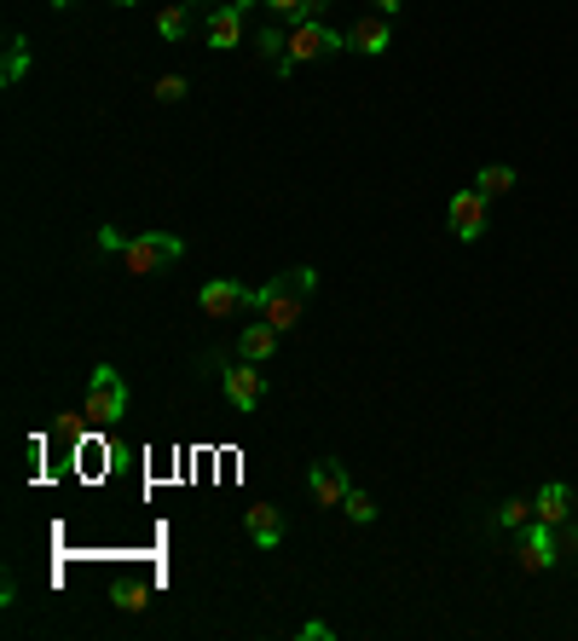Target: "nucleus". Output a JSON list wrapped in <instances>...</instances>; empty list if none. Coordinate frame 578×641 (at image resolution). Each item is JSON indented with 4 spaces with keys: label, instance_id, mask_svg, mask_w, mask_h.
Returning <instances> with one entry per match:
<instances>
[{
    "label": "nucleus",
    "instance_id": "1",
    "mask_svg": "<svg viewBox=\"0 0 578 641\" xmlns=\"http://www.w3.org/2000/svg\"><path fill=\"white\" fill-rule=\"evenodd\" d=\"M313 295H318V272L313 266H290L279 277H266L261 290H249V313L266 318L284 336V329H295L301 318H307V301Z\"/></svg>",
    "mask_w": 578,
    "mask_h": 641
},
{
    "label": "nucleus",
    "instance_id": "2",
    "mask_svg": "<svg viewBox=\"0 0 578 641\" xmlns=\"http://www.w3.org/2000/svg\"><path fill=\"white\" fill-rule=\"evenodd\" d=\"M82 417H87L93 428H111V422L128 417V381H122V370H116V365H98V370H93Z\"/></svg>",
    "mask_w": 578,
    "mask_h": 641
},
{
    "label": "nucleus",
    "instance_id": "3",
    "mask_svg": "<svg viewBox=\"0 0 578 641\" xmlns=\"http://www.w3.org/2000/svg\"><path fill=\"white\" fill-rule=\"evenodd\" d=\"M180 254H186V238H174V232H134L128 249H122V261H128L134 277H150V272L174 266Z\"/></svg>",
    "mask_w": 578,
    "mask_h": 641
},
{
    "label": "nucleus",
    "instance_id": "4",
    "mask_svg": "<svg viewBox=\"0 0 578 641\" xmlns=\"http://www.w3.org/2000/svg\"><path fill=\"white\" fill-rule=\"evenodd\" d=\"M330 53H347V35L330 30L324 18H307L290 30V64H313V59H330Z\"/></svg>",
    "mask_w": 578,
    "mask_h": 641
},
{
    "label": "nucleus",
    "instance_id": "5",
    "mask_svg": "<svg viewBox=\"0 0 578 641\" xmlns=\"http://www.w3.org/2000/svg\"><path fill=\"white\" fill-rule=\"evenodd\" d=\"M549 567H561V532L533 515L521 526V572H549Z\"/></svg>",
    "mask_w": 578,
    "mask_h": 641
},
{
    "label": "nucleus",
    "instance_id": "6",
    "mask_svg": "<svg viewBox=\"0 0 578 641\" xmlns=\"http://www.w3.org/2000/svg\"><path fill=\"white\" fill-rule=\"evenodd\" d=\"M220 388H225V399H232L238 417H255L261 399H266V370L249 365V358H243V365H225L220 370Z\"/></svg>",
    "mask_w": 578,
    "mask_h": 641
},
{
    "label": "nucleus",
    "instance_id": "7",
    "mask_svg": "<svg viewBox=\"0 0 578 641\" xmlns=\"http://www.w3.org/2000/svg\"><path fill=\"white\" fill-rule=\"evenodd\" d=\"M486 191L481 186H469V191H458V197H451V238H458V243H474V238H481L486 232Z\"/></svg>",
    "mask_w": 578,
    "mask_h": 641
},
{
    "label": "nucleus",
    "instance_id": "8",
    "mask_svg": "<svg viewBox=\"0 0 578 641\" xmlns=\"http://www.w3.org/2000/svg\"><path fill=\"white\" fill-rule=\"evenodd\" d=\"M307 492H313V503H318V508H341V503H347V492H354V480H347V469L336 463V456H324V463H313V469H307Z\"/></svg>",
    "mask_w": 578,
    "mask_h": 641
},
{
    "label": "nucleus",
    "instance_id": "9",
    "mask_svg": "<svg viewBox=\"0 0 578 641\" xmlns=\"http://www.w3.org/2000/svg\"><path fill=\"white\" fill-rule=\"evenodd\" d=\"M255 7V0H220V7L209 12L203 23V41L214 46V53H225V46H238L243 41V12Z\"/></svg>",
    "mask_w": 578,
    "mask_h": 641
},
{
    "label": "nucleus",
    "instance_id": "10",
    "mask_svg": "<svg viewBox=\"0 0 578 641\" xmlns=\"http://www.w3.org/2000/svg\"><path fill=\"white\" fill-rule=\"evenodd\" d=\"M347 35V53H365V59H382L388 46H393V18H382V12H370V18H359L354 30H341Z\"/></svg>",
    "mask_w": 578,
    "mask_h": 641
},
{
    "label": "nucleus",
    "instance_id": "11",
    "mask_svg": "<svg viewBox=\"0 0 578 641\" xmlns=\"http://www.w3.org/2000/svg\"><path fill=\"white\" fill-rule=\"evenodd\" d=\"M243 532H249V544H255V549H279L284 544V508L249 503L243 508Z\"/></svg>",
    "mask_w": 578,
    "mask_h": 641
},
{
    "label": "nucleus",
    "instance_id": "12",
    "mask_svg": "<svg viewBox=\"0 0 578 641\" xmlns=\"http://www.w3.org/2000/svg\"><path fill=\"white\" fill-rule=\"evenodd\" d=\"M197 306H203L209 318H232V313H243V306H249V290L232 284V277H209V284L197 290Z\"/></svg>",
    "mask_w": 578,
    "mask_h": 641
},
{
    "label": "nucleus",
    "instance_id": "13",
    "mask_svg": "<svg viewBox=\"0 0 578 641\" xmlns=\"http://www.w3.org/2000/svg\"><path fill=\"white\" fill-rule=\"evenodd\" d=\"M533 515L538 521H549V526H561V521H572V485H561V480H549L544 492L533 497Z\"/></svg>",
    "mask_w": 578,
    "mask_h": 641
},
{
    "label": "nucleus",
    "instance_id": "14",
    "mask_svg": "<svg viewBox=\"0 0 578 641\" xmlns=\"http://www.w3.org/2000/svg\"><path fill=\"white\" fill-rule=\"evenodd\" d=\"M272 353H279V329H272L266 318H261V324H249L243 336H238V358H249V365H266Z\"/></svg>",
    "mask_w": 578,
    "mask_h": 641
},
{
    "label": "nucleus",
    "instance_id": "15",
    "mask_svg": "<svg viewBox=\"0 0 578 641\" xmlns=\"http://www.w3.org/2000/svg\"><path fill=\"white\" fill-rule=\"evenodd\" d=\"M255 53H261L272 70H279V75H295V64H290V35H284V30H272V23H266L261 41H255Z\"/></svg>",
    "mask_w": 578,
    "mask_h": 641
},
{
    "label": "nucleus",
    "instance_id": "16",
    "mask_svg": "<svg viewBox=\"0 0 578 641\" xmlns=\"http://www.w3.org/2000/svg\"><path fill=\"white\" fill-rule=\"evenodd\" d=\"M23 70H30V41H23V35H7V64H0V82L18 87Z\"/></svg>",
    "mask_w": 578,
    "mask_h": 641
},
{
    "label": "nucleus",
    "instance_id": "17",
    "mask_svg": "<svg viewBox=\"0 0 578 641\" xmlns=\"http://www.w3.org/2000/svg\"><path fill=\"white\" fill-rule=\"evenodd\" d=\"M474 186H481L486 197H504V191L515 186V168H509V162H486L481 174H474Z\"/></svg>",
    "mask_w": 578,
    "mask_h": 641
},
{
    "label": "nucleus",
    "instance_id": "18",
    "mask_svg": "<svg viewBox=\"0 0 578 641\" xmlns=\"http://www.w3.org/2000/svg\"><path fill=\"white\" fill-rule=\"evenodd\" d=\"M111 601H116L122 612H145V607H150V584H139V578L128 584V578H122V584L111 589Z\"/></svg>",
    "mask_w": 578,
    "mask_h": 641
},
{
    "label": "nucleus",
    "instance_id": "19",
    "mask_svg": "<svg viewBox=\"0 0 578 641\" xmlns=\"http://www.w3.org/2000/svg\"><path fill=\"white\" fill-rule=\"evenodd\" d=\"M526 521H533V503H521V497L497 503V515H492V526H497V532H521Z\"/></svg>",
    "mask_w": 578,
    "mask_h": 641
},
{
    "label": "nucleus",
    "instance_id": "20",
    "mask_svg": "<svg viewBox=\"0 0 578 641\" xmlns=\"http://www.w3.org/2000/svg\"><path fill=\"white\" fill-rule=\"evenodd\" d=\"M186 30H191L186 0H180V7H168V12H157V35H162V41H186Z\"/></svg>",
    "mask_w": 578,
    "mask_h": 641
},
{
    "label": "nucleus",
    "instance_id": "21",
    "mask_svg": "<svg viewBox=\"0 0 578 641\" xmlns=\"http://www.w3.org/2000/svg\"><path fill=\"white\" fill-rule=\"evenodd\" d=\"M347 521H359V526H370L376 521V503H370V492H359V485H354V492H347Z\"/></svg>",
    "mask_w": 578,
    "mask_h": 641
},
{
    "label": "nucleus",
    "instance_id": "22",
    "mask_svg": "<svg viewBox=\"0 0 578 641\" xmlns=\"http://www.w3.org/2000/svg\"><path fill=\"white\" fill-rule=\"evenodd\" d=\"M150 93H157L162 105H180V98H186L191 87H186V75H157V87H150Z\"/></svg>",
    "mask_w": 578,
    "mask_h": 641
},
{
    "label": "nucleus",
    "instance_id": "23",
    "mask_svg": "<svg viewBox=\"0 0 578 641\" xmlns=\"http://www.w3.org/2000/svg\"><path fill=\"white\" fill-rule=\"evenodd\" d=\"M556 532H561V560H578V515H572V521H561Z\"/></svg>",
    "mask_w": 578,
    "mask_h": 641
},
{
    "label": "nucleus",
    "instance_id": "24",
    "mask_svg": "<svg viewBox=\"0 0 578 641\" xmlns=\"http://www.w3.org/2000/svg\"><path fill=\"white\" fill-rule=\"evenodd\" d=\"M98 249H105V254H122V249H128V238H122L116 225H98Z\"/></svg>",
    "mask_w": 578,
    "mask_h": 641
},
{
    "label": "nucleus",
    "instance_id": "25",
    "mask_svg": "<svg viewBox=\"0 0 578 641\" xmlns=\"http://www.w3.org/2000/svg\"><path fill=\"white\" fill-rule=\"evenodd\" d=\"M336 630L330 624H324V619H307V624H301V641H330Z\"/></svg>",
    "mask_w": 578,
    "mask_h": 641
},
{
    "label": "nucleus",
    "instance_id": "26",
    "mask_svg": "<svg viewBox=\"0 0 578 641\" xmlns=\"http://www.w3.org/2000/svg\"><path fill=\"white\" fill-rule=\"evenodd\" d=\"M370 7L382 12V18H399V12H406V0H370Z\"/></svg>",
    "mask_w": 578,
    "mask_h": 641
},
{
    "label": "nucleus",
    "instance_id": "27",
    "mask_svg": "<svg viewBox=\"0 0 578 641\" xmlns=\"http://www.w3.org/2000/svg\"><path fill=\"white\" fill-rule=\"evenodd\" d=\"M116 7H139V0H116Z\"/></svg>",
    "mask_w": 578,
    "mask_h": 641
},
{
    "label": "nucleus",
    "instance_id": "28",
    "mask_svg": "<svg viewBox=\"0 0 578 641\" xmlns=\"http://www.w3.org/2000/svg\"><path fill=\"white\" fill-rule=\"evenodd\" d=\"M53 7H70V0H53Z\"/></svg>",
    "mask_w": 578,
    "mask_h": 641
},
{
    "label": "nucleus",
    "instance_id": "29",
    "mask_svg": "<svg viewBox=\"0 0 578 641\" xmlns=\"http://www.w3.org/2000/svg\"><path fill=\"white\" fill-rule=\"evenodd\" d=\"M186 7H197V0H186Z\"/></svg>",
    "mask_w": 578,
    "mask_h": 641
}]
</instances>
